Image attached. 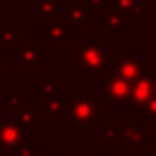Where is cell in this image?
<instances>
[{"label":"cell","mask_w":156,"mask_h":156,"mask_svg":"<svg viewBox=\"0 0 156 156\" xmlns=\"http://www.w3.org/2000/svg\"><path fill=\"white\" fill-rule=\"evenodd\" d=\"M143 0H112V8L132 15H143Z\"/></svg>","instance_id":"ba28073f"},{"label":"cell","mask_w":156,"mask_h":156,"mask_svg":"<svg viewBox=\"0 0 156 156\" xmlns=\"http://www.w3.org/2000/svg\"><path fill=\"white\" fill-rule=\"evenodd\" d=\"M90 8H96V9H99V8H103V0H88L87 2Z\"/></svg>","instance_id":"5bb4252c"},{"label":"cell","mask_w":156,"mask_h":156,"mask_svg":"<svg viewBox=\"0 0 156 156\" xmlns=\"http://www.w3.org/2000/svg\"><path fill=\"white\" fill-rule=\"evenodd\" d=\"M119 134L125 140L129 151H143L145 149V127L141 123H136V125L123 123L119 127Z\"/></svg>","instance_id":"8992f818"},{"label":"cell","mask_w":156,"mask_h":156,"mask_svg":"<svg viewBox=\"0 0 156 156\" xmlns=\"http://www.w3.org/2000/svg\"><path fill=\"white\" fill-rule=\"evenodd\" d=\"M103 136H105L108 141H118V140L121 138L119 129L114 127V125H105V127H103Z\"/></svg>","instance_id":"30bf717a"},{"label":"cell","mask_w":156,"mask_h":156,"mask_svg":"<svg viewBox=\"0 0 156 156\" xmlns=\"http://www.w3.org/2000/svg\"><path fill=\"white\" fill-rule=\"evenodd\" d=\"M77 46H79V51H81L79 62L87 68V72H90V73L101 72V68L108 62V51L99 42H92V44L79 42Z\"/></svg>","instance_id":"5b68a950"},{"label":"cell","mask_w":156,"mask_h":156,"mask_svg":"<svg viewBox=\"0 0 156 156\" xmlns=\"http://www.w3.org/2000/svg\"><path fill=\"white\" fill-rule=\"evenodd\" d=\"M151 140L156 145V118H152V130H151Z\"/></svg>","instance_id":"9a60e30c"},{"label":"cell","mask_w":156,"mask_h":156,"mask_svg":"<svg viewBox=\"0 0 156 156\" xmlns=\"http://www.w3.org/2000/svg\"><path fill=\"white\" fill-rule=\"evenodd\" d=\"M127 20H129V19H127V13H123V11L116 9V8H112L110 15L105 19V22H103L101 30H103V33H112V31H116L118 28L125 26V24H127Z\"/></svg>","instance_id":"52a82bcc"},{"label":"cell","mask_w":156,"mask_h":156,"mask_svg":"<svg viewBox=\"0 0 156 156\" xmlns=\"http://www.w3.org/2000/svg\"><path fill=\"white\" fill-rule=\"evenodd\" d=\"M99 108H101V101H98L92 92L79 94L77 101L72 103L70 107V119L73 123H92L99 114Z\"/></svg>","instance_id":"277c9868"},{"label":"cell","mask_w":156,"mask_h":156,"mask_svg":"<svg viewBox=\"0 0 156 156\" xmlns=\"http://www.w3.org/2000/svg\"><path fill=\"white\" fill-rule=\"evenodd\" d=\"M108 66L112 68V72H116L118 75H121L123 79H127L129 83H134L138 77L141 75L143 62H141V59L136 57V50H132V48H121L118 51V57L108 61Z\"/></svg>","instance_id":"3957f363"},{"label":"cell","mask_w":156,"mask_h":156,"mask_svg":"<svg viewBox=\"0 0 156 156\" xmlns=\"http://www.w3.org/2000/svg\"><path fill=\"white\" fill-rule=\"evenodd\" d=\"M64 105H68V103H66V101H53V103H50V107L46 108V114H48V116H50V114H55V112L61 110Z\"/></svg>","instance_id":"4fadbf2b"},{"label":"cell","mask_w":156,"mask_h":156,"mask_svg":"<svg viewBox=\"0 0 156 156\" xmlns=\"http://www.w3.org/2000/svg\"><path fill=\"white\" fill-rule=\"evenodd\" d=\"M44 35L48 41H64L68 35V30L64 26H48Z\"/></svg>","instance_id":"9c48e42d"},{"label":"cell","mask_w":156,"mask_h":156,"mask_svg":"<svg viewBox=\"0 0 156 156\" xmlns=\"http://www.w3.org/2000/svg\"><path fill=\"white\" fill-rule=\"evenodd\" d=\"M154 96H156V79H154L152 66L143 64L141 75L132 83L129 105L134 107V108H145V105H147Z\"/></svg>","instance_id":"7a4b0ae2"},{"label":"cell","mask_w":156,"mask_h":156,"mask_svg":"<svg viewBox=\"0 0 156 156\" xmlns=\"http://www.w3.org/2000/svg\"><path fill=\"white\" fill-rule=\"evenodd\" d=\"M101 73H103V83H105V96H107V99L114 107H125V105H129L132 83H129L127 79H123L121 75H118L116 72H112V68L108 66V62L101 68Z\"/></svg>","instance_id":"6da1fadb"},{"label":"cell","mask_w":156,"mask_h":156,"mask_svg":"<svg viewBox=\"0 0 156 156\" xmlns=\"http://www.w3.org/2000/svg\"><path fill=\"white\" fill-rule=\"evenodd\" d=\"M151 156H156V145H154V149H152V152H151Z\"/></svg>","instance_id":"e0dca14e"},{"label":"cell","mask_w":156,"mask_h":156,"mask_svg":"<svg viewBox=\"0 0 156 156\" xmlns=\"http://www.w3.org/2000/svg\"><path fill=\"white\" fill-rule=\"evenodd\" d=\"M68 17H70V22H73V24H85L87 22V17H85V11H81V9H70L68 11Z\"/></svg>","instance_id":"8fae6325"},{"label":"cell","mask_w":156,"mask_h":156,"mask_svg":"<svg viewBox=\"0 0 156 156\" xmlns=\"http://www.w3.org/2000/svg\"><path fill=\"white\" fill-rule=\"evenodd\" d=\"M145 114H147L149 118H156V96L145 105Z\"/></svg>","instance_id":"7c38bea8"},{"label":"cell","mask_w":156,"mask_h":156,"mask_svg":"<svg viewBox=\"0 0 156 156\" xmlns=\"http://www.w3.org/2000/svg\"><path fill=\"white\" fill-rule=\"evenodd\" d=\"M85 156H103V154H101V151H88Z\"/></svg>","instance_id":"2e32d148"}]
</instances>
